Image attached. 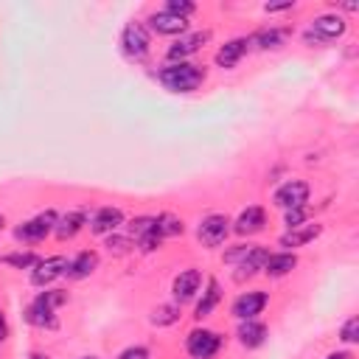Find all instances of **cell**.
I'll list each match as a JSON object with an SVG mask.
<instances>
[{
	"label": "cell",
	"mask_w": 359,
	"mask_h": 359,
	"mask_svg": "<svg viewBox=\"0 0 359 359\" xmlns=\"http://www.w3.org/2000/svg\"><path fill=\"white\" fill-rule=\"evenodd\" d=\"M158 79L163 82V87H166V90H174V93H191V90H197V87L202 85L205 70H202V67H197V65H191V62H174V65H169V67H163V70H160Z\"/></svg>",
	"instance_id": "obj_1"
},
{
	"label": "cell",
	"mask_w": 359,
	"mask_h": 359,
	"mask_svg": "<svg viewBox=\"0 0 359 359\" xmlns=\"http://www.w3.org/2000/svg\"><path fill=\"white\" fill-rule=\"evenodd\" d=\"M65 301H67V295H65V292H59V290H53V292H42V295L31 303V309L26 312V320H28L31 326H40V328H56L59 323H56L53 309H56L59 303H65Z\"/></svg>",
	"instance_id": "obj_2"
},
{
	"label": "cell",
	"mask_w": 359,
	"mask_h": 359,
	"mask_svg": "<svg viewBox=\"0 0 359 359\" xmlns=\"http://www.w3.org/2000/svg\"><path fill=\"white\" fill-rule=\"evenodd\" d=\"M185 345H188V353H191L194 359H210L213 353H217V351L222 348V337H219L217 331L197 328V331H191V334H188Z\"/></svg>",
	"instance_id": "obj_3"
},
{
	"label": "cell",
	"mask_w": 359,
	"mask_h": 359,
	"mask_svg": "<svg viewBox=\"0 0 359 359\" xmlns=\"http://www.w3.org/2000/svg\"><path fill=\"white\" fill-rule=\"evenodd\" d=\"M121 45H124V53L132 56V59H143L149 53V31L147 26H140V23H129L124 28V37H121Z\"/></svg>",
	"instance_id": "obj_4"
},
{
	"label": "cell",
	"mask_w": 359,
	"mask_h": 359,
	"mask_svg": "<svg viewBox=\"0 0 359 359\" xmlns=\"http://www.w3.org/2000/svg\"><path fill=\"white\" fill-rule=\"evenodd\" d=\"M275 205L278 208H286V210H292V208H303L306 199H309V185L303 180H290V183H283L278 191H275Z\"/></svg>",
	"instance_id": "obj_5"
},
{
	"label": "cell",
	"mask_w": 359,
	"mask_h": 359,
	"mask_svg": "<svg viewBox=\"0 0 359 359\" xmlns=\"http://www.w3.org/2000/svg\"><path fill=\"white\" fill-rule=\"evenodd\" d=\"M228 233H231V222H228L225 217H219V213H213V217L202 219V225H199V231H197L199 242L208 244V247H219V244L228 239Z\"/></svg>",
	"instance_id": "obj_6"
},
{
	"label": "cell",
	"mask_w": 359,
	"mask_h": 359,
	"mask_svg": "<svg viewBox=\"0 0 359 359\" xmlns=\"http://www.w3.org/2000/svg\"><path fill=\"white\" fill-rule=\"evenodd\" d=\"M53 228H56V213H53V210H45V213H40L37 219H31V222H26L23 228H17L15 236L23 239V242H40V239H45Z\"/></svg>",
	"instance_id": "obj_7"
},
{
	"label": "cell",
	"mask_w": 359,
	"mask_h": 359,
	"mask_svg": "<svg viewBox=\"0 0 359 359\" xmlns=\"http://www.w3.org/2000/svg\"><path fill=\"white\" fill-rule=\"evenodd\" d=\"M67 258L65 256H53V258H45V261H40L37 267H34V272H31V283L34 286H48L51 281H56L59 275H65L67 272Z\"/></svg>",
	"instance_id": "obj_8"
},
{
	"label": "cell",
	"mask_w": 359,
	"mask_h": 359,
	"mask_svg": "<svg viewBox=\"0 0 359 359\" xmlns=\"http://www.w3.org/2000/svg\"><path fill=\"white\" fill-rule=\"evenodd\" d=\"M267 301H269L267 292H244V295H239L233 301V315L239 320H256V315L264 312Z\"/></svg>",
	"instance_id": "obj_9"
},
{
	"label": "cell",
	"mask_w": 359,
	"mask_h": 359,
	"mask_svg": "<svg viewBox=\"0 0 359 359\" xmlns=\"http://www.w3.org/2000/svg\"><path fill=\"white\" fill-rule=\"evenodd\" d=\"M345 28H348V23H345L342 17H337V15H326V17H317V20L312 23L309 40H312V37H315V40H337V37H342V34H345Z\"/></svg>",
	"instance_id": "obj_10"
},
{
	"label": "cell",
	"mask_w": 359,
	"mask_h": 359,
	"mask_svg": "<svg viewBox=\"0 0 359 359\" xmlns=\"http://www.w3.org/2000/svg\"><path fill=\"white\" fill-rule=\"evenodd\" d=\"M264 225H267V213H264V208L250 205L247 210H242V217L236 219L233 231H236L239 236H253V233L264 231Z\"/></svg>",
	"instance_id": "obj_11"
},
{
	"label": "cell",
	"mask_w": 359,
	"mask_h": 359,
	"mask_svg": "<svg viewBox=\"0 0 359 359\" xmlns=\"http://www.w3.org/2000/svg\"><path fill=\"white\" fill-rule=\"evenodd\" d=\"M208 40H210V34H208V31H197V34H188V37H180V40H177V42H174V45L169 48V53H166V56H169L172 62H177V59L183 62L185 56H191V53H197V51H199V48H202V45L208 42Z\"/></svg>",
	"instance_id": "obj_12"
},
{
	"label": "cell",
	"mask_w": 359,
	"mask_h": 359,
	"mask_svg": "<svg viewBox=\"0 0 359 359\" xmlns=\"http://www.w3.org/2000/svg\"><path fill=\"white\" fill-rule=\"evenodd\" d=\"M121 225H124V213H121L118 208H99V210L93 213L90 231H93V233H99V236H104V233L118 231Z\"/></svg>",
	"instance_id": "obj_13"
},
{
	"label": "cell",
	"mask_w": 359,
	"mask_h": 359,
	"mask_svg": "<svg viewBox=\"0 0 359 359\" xmlns=\"http://www.w3.org/2000/svg\"><path fill=\"white\" fill-rule=\"evenodd\" d=\"M199 283H202L199 269H185V272H180V275L174 278V298H177L180 303L191 301V298L197 295V290H199Z\"/></svg>",
	"instance_id": "obj_14"
},
{
	"label": "cell",
	"mask_w": 359,
	"mask_h": 359,
	"mask_svg": "<svg viewBox=\"0 0 359 359\" xmlns=\"http://www.w3.org/2000/svg\"><path fill=\"white\" fill-rule=\"evenodd\" d=\"M96 267H99V256L93 253V250H85V253H79L74 261L67 264V278H74V281H82V278H87V275H93L96 272Z\"/></svg>",
	"instance_id": "obj_15"
},
{
	"label": "cell",
	"mask_w": 359,
	"mask_h": 359,
	"mask_svg": "<svg viewBox=\"0 0 359 359\" xmlns=\"http://www.w3.org/2000/svg\"><path fill=\"white\" fill-rule=\"evenodd\" d=\"M149 26L158 34H183L188 28V20L185 17H177V15H169V12H158V15L149 17Z\"/></svg>",
	"instance_id": "obj_16"
},
{
	"label": "cell",
	"mask_w": 359,
	"mask_h": 359,
	"mask_svg": "<svg viewBox=\"0 0 359 359\" xmlns=\"http://www.w3.org/2000/svg\"><path fill=\"white\" fill-rule=\"evenodd\" d=\"M320 225H301V228H292L290 233L281 236V247H303L309 242H315L320 236Z\"/></svg>",
	"instance_id": "obj_17"
},
{
	"label": "cell",
	"mask_w": 359,
	"mask_h": 359,
	"mask_svg": "<svg viewBox=\"0 0 359 359\" xmlns=\"http://www.w3.org/2000/svg\"><path fill=\"white\" fill-rule=\"evenodd\" d=\"M267 258H269V250L267 247H253L250 253H247V258L239 264V272H236V281H244V278H250L253 272H258V269H264V264H267Z\"/></svg>",
	"instance_id": "obj_18"
},
{
	"label": "cell",
	"mask_w": 359,
	"mask_h": 359,
	"mask_svg": "<svg viewBox=\"0 0 359 359\" xmlns=\"http://www.w3.org/2000/svg\"><path fill=\"white\" fill-rule=\"evenodd\" d=\"M247 45H250L247 40H233V42L222 45V48L217 51V65H219V67H236V65H239V59L244 56Z\"/></svg>",
	"instance_id": "obj_19"
},
{
	"label": "cell",
	"mask_w": 359,
	"mask_h": 359,
	"mask_svg": "<svg viewBox=\"0 0 359 359\" xmlns=\"http://www.w3.org/2000/svg\"><path fill=\"white\" fill-rule=\"evenodd\" d=\"M267 340V326L264 323H256V320H244L242 328H239V342L244 348H258L261 342Z\"/></svg>",
	"instance_id": "obj_20"
},
{
	"label": "cell",
	"mask_w": 359,
	"mask_h": 359,
	"mask_svg": "<svg viewBox=\"0 0 359 359\" xmlns=\"http://www.w3.org/2000/svg\"><path fill=\"white\" fill-rule=\"evenodd\" d=\"M295 264H298L295 253H275V256H269V258H267L264 272H267V275H272V278H281V275H286V272H292V269H295Z\"/></svg>",
	"instance_id": "obj_21"
},
{
	"label": "cell",
	"mask_w": 359,
	"mask_h": 359,
	"mask_svg": "<svg viewBox=\"0 0 359 359\" xmlns=\"http://www.w3.org/2000/svg\"><path fill=\"white\" fill-rule=\"evenodd\" d=\"M222 301V290H219V283L217 281H208V290L202 292V301L197 303V320H202V317H208L213 309H217V303Z\"/></svg>",
	"instance_id": "obj_22"
},
{
	"label": "cell",
	"mask_w": 359,
	"mask_h": 359,
	"mask_svg": "<svg viewBox=\"0 0 359 359\" xmlns=\"http://www.w3.org/2000/svg\"><path fill=\"white\" fill-rule=\"evenodd\" d=\"M82 225H85V217H82V213H67V217L56 219L53 233H56V236L65 242V239H74V236L82 231Z\"/></svg>",
	"instance_id": "obj_23"
},
{
	"label": "cell",
	"mask_w": 359,
	"mask_h": 359,
	"mask_svg": "<svg viewBox=\"0 0 359 359\" xmlns=\"http://www.w3.org/2000/svg\"><path fill=\"white\" fill-rule=\"evenodd\" d=\"M155 233H158L160 239H166V236H180V233H183V219L172 217V213H163V217L155 219Z\"/></svg>",
	"instance_id": "obj_24"
},
{
	"label": "cell",
	"mask_w": 359,
	"mask_h": 359,
	"mask_svg": "<svg viewBox=\"0 0 359 359\" xmlns=\"http://www.w3.org/2000/svg\"><path fill=\"white\" fill-rule=\"evenodd\" d=\"M286 37H290V31H286V28H267V31H258V34L253 37V42H256L258 48H278Z\"/></svg>",
	"instance_id": "obj_25"
},
{
	"label": "cell",
	"mask_w": 359,
	"mask_h": 359,
	"mask_svg": "<svg viewBox=\"0 0 359 359\" xmlns=\"http://www.w3.org/2000/svg\"><path fill=\"white\" fill-rule=\"evenodd\" d=\"M177 320H180V309L172 306V303H163V306H158V309L152 312V323H155V326H172V323H177Z\"/></svg>",
	"instance_id": "obj_26"
},
{
	"label": "cell",
	"mask_w": 359,
	"mask_h": 359,
	"mask_svg": "<svg viewBox=\"0 0 359 359\" xmlns=\"http://www.w3.org/2000/svg\"><path fill=\"white\" fill-rule=\"evenodd\" d=\"M129 233L140 242L143 236L155 233V219H149V217H137V219H132V222H129Z\"/></svg>",
	"instance_id": "obj_27"
},
{
	"label": "cell",
	"mask_w": 359,
	"mask_h": 359,
	"mask_svg": "<svg viewBox=\"0 0 359 359\" xmlns=\"http://www.w3.org/2000/svg\"><path fill=\"white\" fill-rule=\"evenodd\" d=\"M0 261H3V264H12V267H17V269L37 267V256H34V253H12V256H3Z\"/></svg>",
	"instance_id": "obj_28"
},
{
	"label": "cell",
	"mask_w": 359,
	"mask_h": 359,
	"mask_svg": "<svg viewBox=\"0 0 359 359\" xmlns=\"http://www.w3.org/2000/svg\"><path fill=\"white\" fill-rule=\"evenodd\" d=\"M194 9H197V6L191 3V0H169L163 12H169V15H177V17H188Z\"/></svg>",
	"instance_id": "obj_29"
},
{
	"label": "cell",
	"mask_w": 359,
	"mask_h": 359,
	"mask_svg": "<svg viewBox=\"0 0 359 359\" xmlns=\"http://www.w3.org/2000/svg\"><path fill=\"white\" fill-rule=\"evenodd\" d=\"M340 340H342V342H356V340H359V317H351V320L342 326Z\"/></svg>",
	"instance_id": "obj_30"
},
{
	"label": "cell",
	"mask_w": 359,
	"mask_h": 359,
	"mask_svg": "<svg viewBox=\"0 0 359 359\" xmlns=\"http://www.w3.org/2000/svg\"><path fill=\"white\" fill-rule=\"evenodd\" d=\"M306 222V208H292V210H286V228H301Z\"/></svg>",
	"instance_id": "obj_31"
},
{
	"label": "cell",
	"mask_w": 359,
	"mask_h": 359,
	"mask_svg": "<svg viewBox=\"0 0 359 359\" xmlns=\"http://www.w3.org/2000/svg\"><path fill=\"white\" fill-rule=\"evenodd\" d=\"M253 250V244H239L236 250H231V253H225V261L228 264H242L244 258H247V253Z\"/></svg>",
	"instance_id": "obj_32"
},
{
	"label": "cell",
	"mask_w": 359,
	"mask_h": 359,
	"mask_svg": "<svg viewBox=\"0 0 359 359\" xmlns=\"http://www.w3.org/2000/svg\"><path fill=\"white\" fill-rule=\"evenodd\" d=\"M107 247H110V253H126L132 247V242L124 239V236H110L107 239Z\"/></svg>",
	"instance_id": "obj_33"
},
{
	"label": "cell",
	"mask_w": 359,
	"mask_h": 359,
	"mask_svg": "<svg viewBox=\"0 0 359 359\" xmlns=\"http://www.w3.org/2000/svg\"><path fill=\"white\" fill-rule=\"evenodd\" d=\"M118 359H149V351L143 348V345H132V348L121 351V353H118Z\"/></svg>",
	"instance_id": "obj_34"
},
{
	"label": "cell",
	"mask_w": 359,
	"mask_h": 359,
	"mask_svg": "<svg viewBox=\"0 0 359 359\" xmlns=\"http://www.w3.org/2000/svg\"><path fill=\"white\" fill-rule=\"evenodd\" d=\"M160 242H163V239H160L158 233H149V236H143V239H140V247L147 250V253H152V250H158V247H160Z\"/></svg>",
	"instance_id": "obj_35"
},
{
	"label": "cell",
	"mask_w": 359,
	"mask_h": 359,
	"mask_svg": "<svg viewBox=\"0 0 359 359\" xmlns=\"http://www.w3.org/2000/svg\"><path fill=\"white\" fill-rule=\"evenodd\" d=\"M283 9H292V0H286V3H267V12H283Z\"/></svg>",
	"instance_id": "obj_36"
},
{
	"label": "cell",
	"mask_w": 359,
	"mask_h": 359,
	"mask_svg": "<svg viewBox=\"0 0 359 359\" xmlns=\"http://www.w3.org/2000/svg\"><path fill=\"white\" fill-rule=\"evenodd\" d=\"M9 337V326H6V317H3V312H0V342H3Z\"/></svg>",
	"instance_id": "obj_37"
},
{
	"label": "cell",
	"mask_w": 359,
	"mask_h": 359,
	"mask_svg": "<svg viewBox=\"0 0 359 359\" xmlns=\"http://www.w3.org/2000/svg\"><path fill=\"white\" fill-rule=\"evenodd\" d=\"M328 359H353V356H351V353H348V351H340V353H331V356H328Z\"/></svg>",
	"instance_id": "obj_38"
},
{
	"label": "cell",
	"mask_w": 359,
	"mask_h": 359,
	"mask_svg": "<svg viewBox=\"0 0 359 359\" xmlns=\"http://www.w3.org/2000/svg\"><path fill=\"white\" fill-rule=\"evenodd\" d=\"M31 359H48V356H40V353H34V356H31Z\"/></svg>",
	"instance_id": "obj_39"
},
{
	"label": "cell",
	"mask_w": 359,
	"mask_h": 359,
	"mask_svg": "<svg viewBox=\"0 0 359 359\" xmlns=\"http://www.w3.org/2000/svg\"><path fill=\"white\" fill-rule=\"evenodd\" d=\"M82 359H99V356H82Z\"/></svg>",
	"instance_id": "obj_40"
},
{
	"label": "cell",
	"mask_w": 359,
	"mask_h": 359,
	"mask_svg": "<svg viewBox=\"0 0 359 359\" xmlns=\"http://www.w3.org/2000/svg\"><path fill=\"white\" fill-rule=\"evenodd\" d=\"M0 228H3V217H0Z\"/></svg>",
	"instance_id": "obj_41"
}]
</instances>
